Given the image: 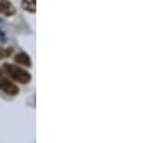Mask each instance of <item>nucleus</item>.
<instances>
[{
  "mask_svg": "<svg viewBox=\"0 0 156 143\" xmlns=\"http://www.w3.org/2000/svg\"><path fill=\"white\" fill-rule=\"evenodd\" d=\"M2 69L4 72L13 81L18 82V83H22V84H26V83H29L30 79H32V75L28 71L23 70L22 68L15 65V64H4L2 65Z\"/></svg>",
  "mask_w": 156,
  "mask_h": 143,
  "instance_id": "nucleus-1",
  "label": "nucleus"
},
{
  "mask_svg": "<svg viewBox=\"0 0 156 143\" xmlns=\"http://www.w3.org/2000/svg\"><path fill=\"white\" fill-rule=\"evenodd\" d=\"M0 89H1L4 93L9 94V95H17L18 91H20L18 87H17L13 82H11L9 78H6V77L2 75L1 69H0Z\"/></svg>",
  "mask_w": 156,
  "mask_h": 143,
  "instance_id": "nucleus-2",
  "label": "nucleus"
},
{
  "mask_svg": "<svg viewBox=\"0 0 156 143\" xmlns=\"http://www.w3.org/2000/svg\"><path fill=\"white\" fill-rule=\"evenodd\" d=\"M0 13L5 16H13L16 13L15 6L9 0H0Z\"/></svg>",
  "mask_w": 156,
  "mask_h": 143,
  "instance_id": "nucleus-3",
  "label": "nucleus"
},
{
  "mask_svg": "<svg viewBox=\"0 0 156 143\" xmlns=\"http://www.w3.org/2000/svg\"><path fill=\"white\" fill-rule=\"evenodd\" d=\"M15 62L20 65H23V66H27V68H30L32 66V60H30V57L24 53V52H20L18 54L15 55Z\"/></svg>",
  "mask_w": 156,
  "mask_h": 143,
  "instance_id": "nucleus-4",
  "label": "nucleus"
},
{
  "mask_svg": "<svg viewBox=\"0 0 156 143\" xmlns=\"http://www.w3.org/2000/svg\"><path fill=\"white\" fill-rule=\"evenodd\" d=\"M22 7L30 12V13H35L37 11V0H22Z\"/></svg>",
  "mask_w": 156,
  "mask_h": 143,
  "instance_id": "nucleus-5",
  "label": "nucleus"
},
{
  "mask_svg": "<svg viewBox=\"0 0 156 143\" xmlns=\"http://www.w3.org/2000/svg\"><path fill=\"white\" fill-rule=\"evenodd\" d=\"M13 49L12 48H4L0 46V59H4V58H9L11 54H12Z\"/></svg>",
  "mask_w": 156,
  "mask_h": 143,
  "instance_id": "nucleus-6",
  "label": "nucleus"
}]
</instances>
